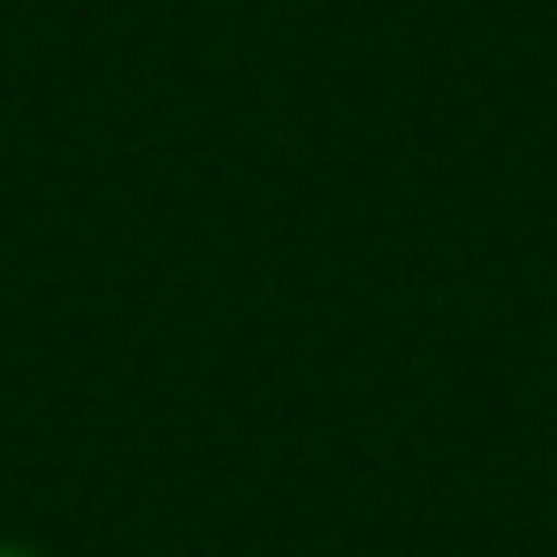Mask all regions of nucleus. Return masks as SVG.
I'll use <instances>...</instances> for the list:
<instances>
[{"instance_id": "obj_1", "label": "nucleus", "mask_w": 557, "mask_h": 557, "mask_svg": "<svg viewBox=\"0 0 557 557\" xmlns=\"http://www.w3.org/2000/svg\"><path fill=\"white\" fill-rule=\"evenodd\" d=\"M0 557H39V549H16V542H0Z\"/></svg>"}]
</instances>
